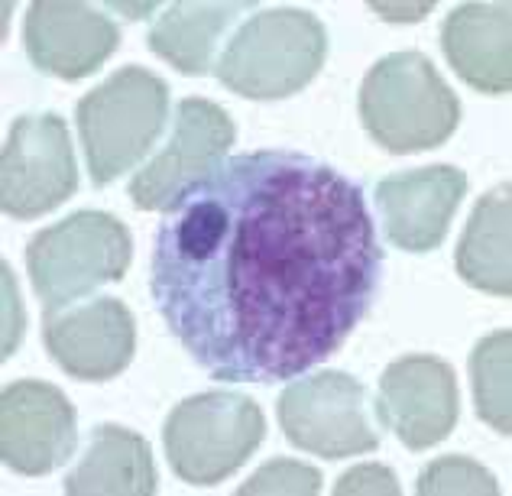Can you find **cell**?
<instances>
[{
  "mask_svg": "<svg viewBox=\"0 0 512 496\" xmlns=\"http://www.w3.org/2000/svg\"><path fill=\"white\" fill-rule=\"evenodd\" d=\"M247 0H179L172 4L146 36V43L159 59L169 62L182 75H205L214 69V49L224 33L237 23L240 13L253 10Z\"/></svg>",
  "mask_w": 512,
  "mask_h": 496,
  "instance_id": "cell-17",
  "label": "cell"
},
{
  "mask_svg": "<svg viewBox=\"0 0 512 496\" xmlns=\"http://www.w3.org/2000/svg\"><path fill=\"white\" fill-rule=\"evenodd\" d=\"M166 117L169 85L140 65H127L88 91L78 101L75 120L91 182L104 189L137 166L163 133Z\"/></svg>",
  "mask_w": 512,
  "mask_h": 496,
  "instance_id": "cell-4",
  "label": "cell"
},
{
  "mask_svg": "<svg viewBox=\"0 0 512 496\" xmlns=\"http://www.w3.org/2000/svg\"><path fill=\"white\" fill-rule=\"evenodd\" d=\"M328 30L315 13L276 7L244 20L214 62L224 88L250 101L292 98L321 72Z\"/></svg>",
  "mask_w": 512,
  "mask_h": 496,
  "instance_id": "cell-3",
  "label": "cell"
},
{
  "mask_svg": "<svg viewBox=\"0 0 512 496\" xmlns=\"http://www.w3.org/2000/svg\"><path fill=\"white\" fill-rule=\"evenodd\" d=\"M263 438L266 419L260 406L231 390L182 399L163 425L169 467L192 487H214L227 480L247 464Z\"/></svg>",
  "mask_w": 512,
  "mask_h": 496,
  "instance_id": "cell-6",
  "label": "cell"
},
{
  "mask_svg": "<svg viewBox=\"0 0 512 496\" xmlns=\"http://www.w3.org/2000/svg\"><path fill=\"white\" fill-rule=\"evenodd\" d=\"M370 7L376 13H383V20H396V23H412L431 13V4H370Z\"/></svg>",
  "mask_w": 512,
  "mask_h": 496,
  "instance_id": "cell-24",
  "label": "cell"
},
{
  "mask_svg": "<svg viewBox=\"0 0 512 496\" xmlns=\"http://www.w3.org/2000/svg\"><path fill=\"white\" fill-rule=\"evenodd\" d=\"M4 273V360L13 357L17 344L23 341V328H26V315H23V302L17 292V279H13L10 263L0 266Z\"/></svg>",
  "mask_w": 512,
  "mask_h": 496,
  "instance_id": "cell-23",
  "label": "cell"
},
{
  "mask_svg": "<svg viewBox=\"0 0 512 496\" xmlns=\"http://www.w3.org/2000/svg\"><path fill=\"white\" fill-rule=\"evenodd\" d=\"M383 250L360 185L292 150L224 156L163 214L150 292L214 380L318 367L370 315Z\"/></svg>",
  "mask_w": 512,
  "mask_h": 496,
  "instance_id": "cell-1",
  "label": "cell"
},
{
  "mask_svg": "<svg viewBox=\"0 0 512 496\" xmlns=\"http://www.w3.org/2000/svg\"><path fill=\"white\" fill-rule=\"evenodd\" d=\"M419 493L422 496H496V477L474 458H461V454H444V458L431 461L419 474Z\"/></svg>",
  "mask_w": 512,
  "mask_h": 496,
  "instance_id": "cell-20",
  "label": "cell"
},
{
  "mask_svg": "<svg viewBox=\"0 0 512 496\" xmlns=\"http://www.w3.org/2000/svg\"><path fill=\"white\" fill-rule=\"evenodd\" d=\"M512 7L461 4L441 26V49L448 65L483 95H509L512 88Z\"/></svg>",
  "mask_w": 512,
  "mask_h": 496,
  "instance_id": "cell-15",
  "label": "cell"
},
{
  "mask_svg": "<svg viewBox=\"0 0 512 496\" xmlns=\"http://www.w3.org/2000/svg\"><path fill=\"white\" fill-rule=\"evenodd\" d=\"M78 445L75 406L59 386L17 380L0 393V458L23 477H43Z\"/></svg>",
  "mask_w": 512,
  "mask_h": 496,
  "instance_id": "cell-12",
  "label": "cell"
},
{
  "mask_svg": "<svg viewBox=\"0 0 512 496\" xmlns=\"http://www.w3.org/2000/svg\"><path fill=\"white\" fill-rule=\"evenodd\" d=\"M363 130L386 153L435 150L461 124V101L422 52H393L373 65L360 85Z\"/></svg>",
  "mask_w": 512,
  "mask_h": 496,
  "instance_id": "cell-2",
  "label": "cell"
},
{
  "mask_svg": "<svg viewBox=\"0 0 512 496\" xmlns=\"http://www.w3.org/2000/svg\"><path fill=\"white\" fill-rule=\"evenodd\" d=\"M470 383L480 422L493 432H512V331L500 328L480 338L470 354Z\"/></svg>",
  "mask_w": 512,
  "mask_h": 496,
  "instance_id": "cell-19",
  "label": "cell"
},
{
  "mask_svg": "<svg viewBox=\"0 0 512 496\" xmlns=\"http://www.w3.org/2000/svg\"><path fill=\"white\" fill-rule=\"evenodd\" d=\"M360 493H376V496H399V477L383 464H360L354 471H347L338 484H334V496H360Z\"/></svg>",
  "mask_w": 512,
  "mask_h": 496,
  "instance_id": "cell-22",
  "label": "cell"
},
{
  "mask_svg": "<svg viewBox=\"0 0 512 496\" xmlns=\"http://www.w3.org/2000/svg\"><path fill=\"white\" fill-rule=\"evenodd\" d=\"M43 344L69 377L104 383L130 367L137 321L124 302L111 296L43 308Z\"/></svg>",
  "mask_w": 512,
  "mask_h": 496,
  "instance_id": "cell-10",
  "label": "cell"
},
{
  "mask_svg": "<svg viewBox=\"0 0 512 496\" xmlns=\"http://www.w3.org/2000/svg\"><path fill=\"white\" fill-rule=\"evenodd\" d=\"M133 260V237L107 211H75L39 231L26 247L33 292L46 308L91 296L104 283H120Z\"/></svg>",
  "mask_w": 512,
  "mask_h": 496,
  "instance_id": "cell-5",
  "label": "cell"
},
{
  "mask_svg": "<svg viewBox=\"0 0 512 496\" xmlns=\"http://www.w3.org/2000/svg\"><path fill=\"white\" fill-rule=\"evenodd\" d=\"M237 127L221 104L185 98L175 107L172 137L130 182V198L140 211H166L182 189L205 179L234 146Z\"/></svg>",
  "mask_w": 512,
  "mask_h": 496,
  "instance_id": "cell-9",
  "label": "cell"
},
{
  "mask_svg": "<svg viewBox=\"0 0 512 496\" xmlns=\"http://www.w3.org/2000/svg\"><path fill=\"white\" fill-rule=\"evenodd\" d=\"M111 10H117V13H130V20H140L143 13H153L156 10V4H107Z\"/></svg>",
  "mask_w": 512,
  "mask_h": 496,
  "instance_id": "cell-25",
  "label": "cell"
},
{
  "mask_svg": "<svg viewBox=\"0 0 512 496\" xmlns=\"http://www.w3.org/2000/svg\"><path fill=\"white\" fill-rule=\"evenodd\" d=\"M23 46L39 72L82 82L117 52L120 26L78 0H36L23 20Z\"/></svg>",
  "mask_w": 512,
  "mask_h": 496,
  "instance_id": "cell-13",
  "label": "cell"
},
{
  "mask_svg": "<svg viewBox=\"0 0 512 496\" xmlns=\"http://www.w3.org/2000/svg\"><path fill=\"white\" fill-rule=\"evenodd\" d=\"M512 201L509 182L496 185L493 192L480 195L470 211V221L457 240L454 266L467 286L490 296H509L512 292Z\"/></svg>",
  "mask_w": 512,
  "mask_h": 496,
  "instance_id": "cell-18",
  "label": "cell"
},
{
  "mask_svg": "<svg viewBox=\"0 0 512 496\" xmlns=\"http://www.w3.org/2000/svg\"><path fill=\"white\" fill-rule=\"evenodd\" d=\"M159 490L153 448L124 425H98L69 477V496H153Z\"/></svg>",
  "mask_w": 512,
  "mask_h": 496,
  "instance_id": "cell-16",
  "label": "cell"
},
{
  "mask_svg": "<svg viewBox=\"0 0 512 496\" xmlns=\"http://www.w3.org/2000/svg\"><path fill=\"white\" fill-rule=\"evenodd\" d=\"M78 189L69 127L59 114L13 120L0 156V205L10 218L33 221L65 205Z\"/></svg>",
  "mask_w": 512,
  "mask_h": 496,
  "instance_id": "cell-8",
  "label": "cell"
},
{
  "mask_svg": "<svg viewBox=\"0 0 512 496\" xmlns=\"http://www.w3.org/2000/svg\"><path fill=\"white\" fill-rule=\"evenodd\" d=\"M464 192L467 176L457 166H422L380 179L373 198L383 214L389 244L409 253L435 250L448 237Z\"/></svg>",
  "mask_w": 512,
  "mask_h": 496,
  "instance_id": "cell-14",
  "label": "cell"
},
{
  "mask_svg": "<svg viewBox=\"0 0 512 496\" xmlns=\"http://www.w3.org/2000/svg\"><path fill=\"white\" fill-rule=\"evenodd\" d=\"M276 412L292 445L318 458H354L380 445L367 415V390L341 370L289 383L276 402Z\"/></svg>",
  "mask_w": 512,
  "mask_h": 496,
  "instance_id": "cell-7",
  "label": "cell"
},
{
  "mask_svg": "<svg viewBox=\"0 0 512 496\" xmlns=\"http://www.w3.org/2000/svg\"><path fill=\"white\" fill-rule=\"evenodd\" d=\"M461 415L457 377L448 360L435 354H406L380 377L376 419L409 451H428L444 441Z\"/></svg>",
  "mask_w": 512,
  "mask_h": 496,
  "instance_id": "cell-11",
  "label": "cell"
},
{
  "mask_svg": "<svg viewBox=\"0 0 512 496\" xmlns=\"http://www.w3.org/2000/svg\"><path fill=\"white\" fill-rule=\"evenodd\" d=\"M240 496H286V493H299V496H318L321 493V471L308 467L302 461H289V458H276L263 464L244 487L237 490Z\"/></svg>",
  "mask_w": 512,
  "mask_h": 496,
  "instance_id": "cell-21",
  "label": "cell"
}]
</instances>
